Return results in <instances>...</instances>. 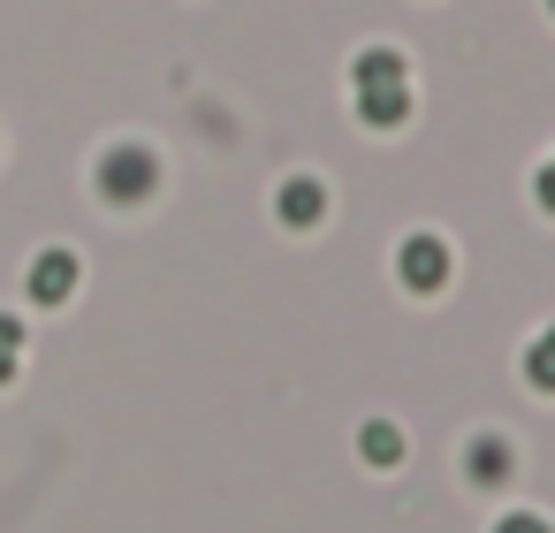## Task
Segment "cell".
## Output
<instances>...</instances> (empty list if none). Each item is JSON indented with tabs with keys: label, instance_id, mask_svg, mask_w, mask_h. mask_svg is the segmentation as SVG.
Instances as JSON below:
<instances>
[{
	"label": "cell",
	"instance_id": "6da1fadb",
	"mask_svg": "<svg viewBox=\"0 0 555 533\" xmlns=\"http://www.w3.org/2000/svg\"><path fill=\"white\" fill-rule=\"evenodd\" d=\"M153 183H160V161H153L145 145H115V153L100 161V199H107V206H138Z\"/></svg>",
	"mask_w": 555,
	"mask_h": 533
},
{
	"label": "cell",
	"instance_id": "7a4b0ae2",
	"mask_svg": "<svg viewBox=\"0 0 555 533\" xmlns=\"http://www.w3.org/2000/svg\"><path fill=\"white\" fill-rule=\"evenodd\" d=\"M396 282H403V290H418V297H426V290H441V282H449V244H441V237H426V229H418V237H403V252H396Z\"/></svg>",
	"mask_w": 555,
	"mask_h": 533
},
{
	"label": "cell",
	"instance_id": "3957f363",
	"mask_svg": "<svg viewBox=\"0 0 555 533\" xmlns=\"http://www.w3.org/2000/svg\"><path fill=\"white\" fill-rule=\"evenodd\" d=\"M77 275H85L77 252H39V259H31V297H39V305H69V297H77Z\"/></svg>",
	"mask_w": 555,
	"mask_h": 533
},
{
	"label": "cell",
	"instance_id": "277c9868",
	"mask_svg": "<svg viewBox=\"0 0 555 533\" xmlns=\"http://www.w3.org/2000/svg\"><path fill=\"white\" fill-rule=\"evenodd\" d=\"M274 214H282L289 229H312V221L327 214V183H320V176H289L282 199H274Z\"/></svg>",
	"mask_w": 555,
	"mask_h": 533
},
{
	"label": "cell",
	"instance_id": "5b68a950",
	"mask_svg": "<svg viewBox=\"0 0 555 533\" xmlns=\"http://www.w3.org/2000/svg\"><path fill=\"white\" fill-rule=\"evenodd\" d=\"M509 465H517V457H509L502 434H472V449H464V480H472V487H502Z\"/></svg>",
	"mask_w": 555,
	"mask_h": 533
},
{
	"label": "cell",
	"instance_id": "8992f818",
	"mask_svg": "<svg viewBox=\"0 0 555 533\" xmlns=\"http://www.w3.org/2000/svg\"><path fill=\"white\" fill-rule=\"evenodd\" d=\"M403 115H411L403 85H373V92H358V123H373V130H396Z\"/></svg>",
	"mask_w": 555,
	"mask_h": 533
},
{
	"label": "cell",
	"instance_id": "52a82bcc",
	"mask_svg": "<svg viewBox=\"0 0 555 533\" xmlns=\"http://www.w3.org/2000/svg\"><path fill=\"white\" fill-rule=\"evenodd\" d=\"M358 92H373V85H403V54L396 47H373V54H358Z\"/></svg>",
	"mask_w": 555,
	"mask_h": 533
},
{
	"label": "cell",
	"instance_id": "ba28073f",
	"mask_svg": "<svg viewBox=\"0 0 555 533\" xmlns=\"http://www.w3.org/2000/svg\"><path fill=\"white\" fill-rule=\"evenodd\" d=\"M525 381H532L540 396H555V328L532 335V351H525Z\"/></svg>",
	"mask_w": 555,
	"mask_h": 533
},
{
	"label": "cell",
	"instance_id": "9c48e42d",
	"mask_svg": "<svg viewBox=\"0 0 555 533\" xmlns=\"http://www.w3.org/2000/svg\"><path fill=\"white\" fill-rule=\"evenodd\" d=\"M358 457H365V465H396V457H403V434H396L388 419H373V427L358 434Z\"/></svg>",
	"mask_w": 555,
	"mask_h": 533
},
{
	"label": "cell",
	"instance_id": "30bf717a",
	"mask_svg": "<svg viewBox=\"0 0 555 533\" xmlns=\"http://www.w3.org/2000/svg\"><path fill=\"white\" fill-rule=\"evenodd\" d=\"M494 533H555V525H547V518H532V510H509Z\"/></svg>",
	"mask_w": 555,
	"mask_h": 533
},
{
	"label": "cell",
	"instance_id": "8fae6325",
	"mask_svg": "<svg viewBox=\"0 0 555 533\" xmlns=\"http://www.w3.org/2000/svg\"><path fill=\"white\" fill-rule=\"evenodd\" d=\"M532 199H540V214H555V161L540 168V183H532Z\"/></svg>",
	"mask_w": 555,
	"mask_h": 533
},
{
	"label": "cell",
	"instance_id": "7c38bea8",
	"mask_svg": "<svg viewBox=\"0 0 555 533\" xmlns=\"http://www.w3.org/2000/svg\"><path fill=\"white\" fill-rule=\"evenodd\" d=\"M0 351H24V320L16 313H0Z\"/></svg>",
	"mask_w": 555,
	"mask_h": 533
},
{
	"label": "cell",
	"instance_id": "4fadbf2b",
	"mask_svg": "<svg viewBox=\"0 0 555 533\" xmlns=\"http://www.w3.org/2000/svg\"><path fill=\"white\" fill-rule=\"evenodd\" d=\"M0 381H16V351H0Z\"/></svg>",
	"mask_w": 555,
	"mask_h": 533
},
{
	"label": "cell",
	"instance_id": "5bb4252c",
	"mask_svg": "<svg viewBox=\"0 0 555 533\" xmlns=\"http://www.w3.org/2000/svg\"><path fill=\"white\" fill-rule=\"evenodd\" d=\"M547 9H555V0H547Z\"/></svg>",
	"mask_w": 555,
	"mask_h": 533
}]
</instances>
